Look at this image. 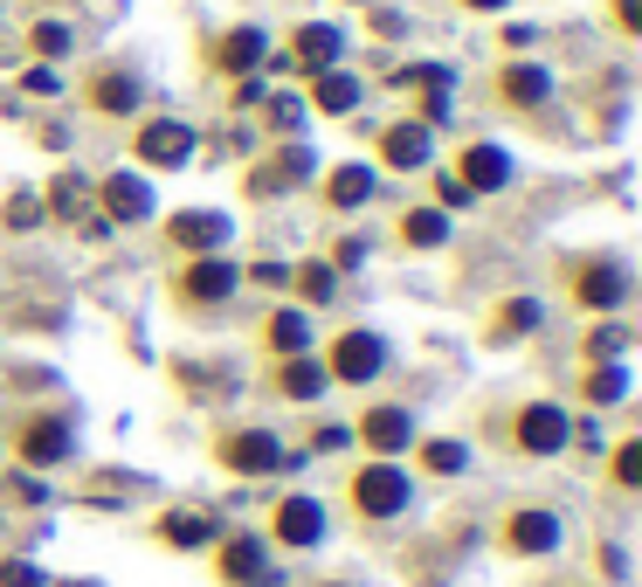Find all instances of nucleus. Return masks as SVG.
<instances>
[{"label": "nucleus", "mask_w": 642, "mask_h": 587, "mask_svg": "<svg viewBox=\"0 0 642 587\" xmlns=\"http://www.w3.org/2000/svg\"><path fill=\"white\" fill-rule=\"evenodd\" d=\"M407 498H415V483H407V470L388 464V456L352 477V504H359L367 519H394V512H407Z\"/></svg>", "instance_id": "nucleus-1"}, {"label": "nucleus", "mask_w": 642, "mask_h": 587, "mask_svg": "<svg viewBox=\"0 0 642 587\" xmlns=\"http://www.w3.org/2000/svg\"><path fill=\"white\" fill-rule=\"evenodd\" d=\"M221 464L236 470V477H270V470L297 464V456H284V443H276L270 428H236V436L221 443Z\"/></svg>", "instance_id": "nucleus-2"}, {"label": "nucleus", "mask_w": 642, "mask_h": 587, "mask_svg": "<svg viewBox=\"0 0 642 587\" xmlns=\"http://www.w3.org/2000/svg\"><path fill=\"white\" fill-rule=\"evenodd\" d=\"M380 367H388V339H380V331H346V339L331 346V360H325V373L352 380V388H367Z\"/></svg>", "instance_id": "nucleus-3"}, {"label": "nucleus", "mask_w": 642, "mask_h": 587, "mask_svg": "<svg viewBox=\"0 0 642 587\" xmlns=\"http://www.w3.org/2000/svg\"><path fill=\"white\" fill-rule=\"evenodd\" d=\"M221 580L228 587H276V567H270V546L255 532H236L221 546Z\"/></svg>", "instance_id": "nucleus-4"}, {"label": "nucleus", "mask_w": 642, "mask_h": 587, "mask_svg": "<svg viewBox=\"0 0 642 587\" xmlns=\"http://www.w3.org/2000/svg\"><path fill=\"white\" fill-rule=\"evenodd\" d=\"M139 160L145 166H187L194 160V124H179V118H152V124H139Z\"/></svg>", "instance_id": "nucleus-5"}, {"label": "nucleus", "mask_w": 642, "mask_h": 587, "mask_svg": "<svg viewBox=\"0 0 642 587\" xmlns=\"http://www.w3.org/2000/svg\"><path fill=\"white\" fill-rule=\"evenodd\" d=\"M166 236L187 249V257H215V249L228 242V215H221V208H179V215L166 221Z\"/></svg>", "instance_id": "nucleus-6"}, {"label": "nucleus", "mask_w": 642, "mask_h": 587, "mask_svg": "<svg viewBox=\"0 0 642 587\" xmlns=\"http://www.w3.org/2000/svg\"><path fill=\"white\" fill-rule=\"evenodd\" d=\"M567 415H559V407L553 401H532L525 407V415H519V449L525 456H559V449H567Z\"/></svg>", "instance_id": "nucleus-7"}, {"label": "nucleus", "mask_w": 642, "mask_h": 587, "mask_svg": "<svg viewBox=\"0 0 642 587\" xmlns=\"http://www.w3.org/2000/svg\"><path fill=\"white\" fill-rule=\"evenodd\" d=\"M574 297L587 304V312H622L629 304V270L622 263H587L574 276Z\"/></svg>", "instance_id": "nucleus-8"}, {"label": "nucleus", "mask_w": 642, "mask_h": 587, "mask_svg": "<svg viewBox=\"0 0 642 587\" xmlns=\"http://www.w3.org/2000/svg\"><path fill=\"white\" fill-rule=\"evenodd\" d=\"M312 166H318V152H312V145H284L270 166H255V173H249V194H284V187H297V181H312Z\"/></svg>", "instance_id": "nucleus-9"}, {"label": "nucleus", "mask_w": 642, "mask_h": 587, "mask_svg": "<svg viewBox=\"0 0 642 587\" xmlns=\"http://www.w3.org/2000/svg\"><path fill=\"white\" fill-rule=\"evenodd\" d=\"M97 194H105V215L111 221H145L152 215V181H139V173H105Z\"/></svg>", "instance_id": "nucleus-10"}, {"label": "nucleus", "mask_w": 642, "mask_h": 587, "mask_svg": "<svg viewBox=\"0 0 642 587\" xmlns=\"http://www.w3.org/2000/svg\"><path fill=\"white\" fill-rule=\"evenodd\" d=\"M76 443H69V422H56V415H42V422H29L21 428V464L29 470H48V464H63Z\"/></svg>", "instance_id": "nucleus-11"}, {"label": "nucleus", "mask_w": 642, "mask_h": 587, "mask_svg": "<svg viewBox=\"0 0 642 587\" xmlns=\"http://www.w3.org/2000/svg\"><path fill=\"white\" fill-rule=\"evenodd\" d=\"M428 152H435V132H428L422 118H407V124H388V139H380V160H388V166H401V173L428 166Z\"/></svg>", "instance_id": "nucleus-12"}, {"label": "nucleus", "mask_w": 642, "mask_h": 587, "mask_svg": "<svg viewBox=\"0 0 642 587\" xmlns=\"http://www.w3.org/2000/svg\"><path fill=\"white\" fill-rule=\"evenodd\" d=\"M276 540L284 546H318L325 540V504L318 498H284L276 504Z\"/></svg>", "instance_id": "nucleus-13"}, {"label": "nucleus", "mask_w": 642, "mask_h": 587, "mask_svg": "<svg viewBox=\"0 0 642 587\" xmlns=\"http://www.w3.org/2000/svg\"><path fill=\"white\" fill-rule=\"evenodd\" d=\"M456 181H464L470 194H498V187L511 181V152H504V145H470L464 166H456Z\"/></svg>", "instance_id": "nucleus-14"}, {"label": "nucleus", "mask_w": 642, "mask_h": 587, "mask_svg": "<svg viewBox=\"0 0 642 587\" xmlns=\"http://www.w3.org/2000/svg\"><path fill=\"white\" fill-rule=\"evenodd\" d=\"M359 436H367L373 456H401L407 443H415V422H407V407H373V415L359 422Z\"/></svg>", "instance_id": "nucleus-15"}, {"label": "nucleus", "mask_w": 642, "mask_h": 587, "mask_svg": "<svg viewBox=\"0 0 642 587\" xmlns=\"http://www.w3.org/2000/svg\"><path fill=\"white\" fill-rule=\"evenodd\" d=\"M339 48H346V35L339 29H331V21H304V29H297V42H291V56H297V69H331V63H339Z\"/></svg>", "instance_id": "nucleus-16"}, {"label": "nucleus", "mask_w": 642, "mask_h": 587, "mask_svg": "<svg viewBox=\"0 0 642 587\" xmlns=\"http://www.w3.org/2000/svg\"><path fill=\"white\" fill-rule=\"evenodd\" d=\"M179 291H187V304H221L228 291H236V270H228L221 257H194L187 276H179Z\"/></svg>", "instance_id": "nucleus-17"}, {"label": "nucleus", "mask_w": 642, "mask_h": 587, "mask_svg": "<svg viewBox=\"0 0 642 587\" xmlns=\"http://www.w3.org/2000/svg\"><path fill=\"white\" fill-rule=\"evenodd\" d=\"M90 105L111 111V118H132V111L145 105V90H139L132 69H111V76H97V84H90Z\"/></svg>", "instance_id": "nucleus-18"}, {"label": "nucleus", "mask_w": 642, "mask_h": 587, "mask_svg": "<svg viewBox=\"0 0 642 587\" xmlns=\"http://www.w3.org/2000/svg\"><path fill=\"white\" fill-rule=\"evenodd\" d=\"M312 105H318L325 118H346V111H359V76H352V69H318Z\"/></svg>", "instance_id": "nucleus-19"}, {"label": "nucleus", "mask_w": 642, "mask_h": 587, "mask_svg": "<svg viewBox=\"0 0 642 587\" xmlns=\"http://www.w3.org/2000/svg\"><path fill=\"white\" fill-rule=\"evenodd\" d=\"M263 56H270V35H263V29H236V35L221 42L215 63H221L228 76H249V69H263Z\"/></svg>", "instance_id": "nucleus-20"}, {"label": "nucleus", "mask_w": 642, "mask_h": 587, "mask_svg": "<svg viewBox=\"0 0 642 587\" xmlns=\"http://www.w3.org/2000/svg\"><path fill=\"white\" fill-rule=\"evenodd\" d=\"M519 553H553L559 546V519L553 512H511V532H504Z\"/></svg>", "instance_id": "nucleus-21"}, {"label": "nucleus", "mask_w": 642, "mask_h": 587, "mask_svg": "<svg viewBox=\"0 0 642 587\" xmlns=\"http://www.w3.org/2000/svg\"><path fill=\"white\" fill-rule=\"evenodd\" d=\"M504 97H511L519 111L546 105V97H553V69H538V63H511V69H504Z\"/></svg>", "instance_id": "nucleus-22"}, {"label": "nucleus", "mask_w": 642, "mask_h": 587, "mask_svg": "<svg viewBox=\"0 0 642 587\" xmlns=\"http://www.w3.org/2000/svg\"><path fill=\"white\" fill-rule=\"evenodd\" d=\"M373 166H331L325 173V200L331 208H359V200H373Z\"/></svg>", "instance_id": "nucleus-23"}, {"label": "nucleus", "mask_w": 642, "mask_h": 587, "mask_svg": "<svg viewBox=\"0 0 642 587\" xmlns=\"http://www.w3.org/2000/svg\"><path fill=\"white\" fill-rule=\"evenodd\" d=\"M276 388H284L291 401H318L331 388V373L312 360V352H297V360H284V373H276Z\"/></svg>", "instance_id": "nucleus-24"}, {"label": "nucleus", "mask_w": 642, "mask_h": 587, "mask_svg": "<svg viewBox=\"0 0 642 587\" xmlns=\"http://www.w3.org/2000/svg\"><path fill=\"white\" fill-rule=\"evenodd\" d=\"M215 532H221L215 512H173V519L160 525V540H166V546H208Z\"/></svg>", "instance_id": "nucleus-25"}, {"label": "nucleus", "mask_w": 642, "mask_h": 587, "mask_svg": "<svg viewBox=\"0 0 642 587\" xmlns=\"http://www.w3.org/2000/svg\"><path fill=\"white\" fill-rule=\"evenodd\" d=\"M42 208H56V215H69V221H84V215H90V181H84V173H56V187H48Z\"/></svg>", "instance_id": "nucleus-26"}, {"label": "nucleus", "mask_w": 642, "mask_h": 587, "mask_svg": "<svg viewBox=\"0 0 642 587\" xmlns=\"http://www.w3.org/2000/svg\"><path fill=\"white\" fill-rule=\"evenodd\" d=\"M270 346L284 352V360L312 352V318H304V312H276V318H270Z\"/></svg>", "instance_id": "nucleus-27"}, {"label": "nucleus", "mask_w": 642, "mask_h": 587, "mask_svg": "<svg viewBox=\"0 0 642 587\" xmlns=\"http://www.w3.org/2000/svg\"><path fill=\"white\" fill-rule=\"evenodd\" d=\"M401 236L415 242V249H443V242H449V215H443V208H415V215L401 221Z\"/></svg>", "instance_id": "nucleus-28"}, {"label": "nucleus", "mask_w": 642, "mask_h": 587, "mask_svg": "<svg viewBox=\"0 0 642 587\" xmlns=\"http://www.w3.org/2000/svg\"><path fill=\"white\" fill-rule=\"evenodd\" d=\"M291 284H297L304 304H331V297H339V270H331V263H304Z\"/></svg>", "instance_id": "nucleus-29"}, {"label": "nucleus", "mask_w": 642, "mask_h": 587, "mask_svg": "<svg viewBox=\"0 0 642 587\" xmlns=\"http://www.w3.org/2000/svg\"><path fill=\"white\" fill-rule=\"evenodd\" d=\"M629 394V367H595V373H587V401H595V407H614V401H622Z\"/></svg>", "instance_id": "nucleus-30"}, {"label": "nucleus", "mask_w": 642, "mask_h": 587, "mask_svg": "<svg viewBox=\"0 0 642 587\" xmlns=\"http://www.w3.org/2000/svg\"><path fill=\"white\" fill-rule=\"evenodd\" d=\"M422 464H428L435 477H456V470L470 464V449H464V443H422Z\"/></svg>", "instance_id": "nucleus-31"}, {"label": "nucleus", "mask_w": 642, "mask_h": 587, "mask_svg": "<svg viewBox=\"0 0 642 587\" xmlns=\"http://www.w3.org/2000/svg\"><path fill=\"white\" fill-rule=\"evenodd\" d=\"M42 221H48V208H42L35 194H14L8 200V228H14V236H29V228H42Z\"/></svg>", "instance_id": "nucleus-32"}, {"label": "nucleus", "mask_w": 642, "mask_h": 587, "mask_svg": "<svg viewBox=\"0 0 642 587\" xmlns=\"http://www.w3.org/2000/svg\"><path fill=\"white\" fill-rule=\"evenodd\" d=\"M587 352H595L601 367H608V360H622V352H629V331H622V325H601L595 339H587Z\"/></svg>", "instance_id": "nucleus-33"}, {"label": "nucleus", "mask_w": 642, "mask_h": 587, "mask_svg": "<svg viewBox=\"0 0 642 587\" xmlns=\"http://www.w3.org/2000/svg\"><path fill=\"white\" fill-rule=\"evenodd\" d=\"M538 318H546V312H538V297H511L504 304V331H538Z\"/></svg>", "instance_id": "nucleus-34"}, {"label": "nucleus", "mask_w": 642, "mask_h": 587, "mask_svg": "<svg viewBox=\"0 0 642 587\" xmlns=\"http://www.w3.org/2000/svg\"><path fill=\"white\" fill-rule=\"evenodd\" d=\"M614 483H622V491H635V483H642V443L614 449Z\"/></svg>", "instance_id": "nucleus-35"}, {"label": "nucleus", "mask_w": 642, "mask_h": 587, "mask_svg": "<svg viewBox=\"0 0 642 587\" xmlns=\"http://www.w3.org/2000/svg\"><path fill=\"white\" fill-rule=\"evenodd\" d=\"M270 124H276V132H304V105H297V97H270Z\"/></svg>", "instance_id": "nucleus-36"}, {"label": "nucleus", "mask_w": 642, "mask_h": 587, "mask_svg": "<svg viewBox=\"0 0 642 587\" xmlns=\"http://www.w3.org/2000/svg\"><path fill=\"white\" fill-rule=\"evenodd\" d=\"M470 200H477V194L456 181V173H443V181H435V208H443V215H449V208H470Z\"/></svg>", "instance_id": "nucleus-37"}, {"label": "nucleus", "mask_w": 642, "mask_h": 587, "mask_svg": "<svg viewBox=\"0 0 642 587\" xmlns=\"http://www.w3.org/2000/svg\"><path fill=\"white\" fill-rule=\"evenodd\" d=\"M35 48H42V56H63V48H69V29H63V21H35Z\"/></svg>", "instance_id": "nucleus-38"}, {"label": "nucleus", "mask_w": 642, "mask_h": 587, "mask_svg": "<svg viewBox=\"0 0 642 587\" xmlns=\"http://www.w3.org/2000/svg\"><path fill=\"white\" fill-rule=\"evenodd\" d=\"M0 587H42V567L35 559H8V567H0Z\"/></svg>", "instance_id": "nucleus-39"}, {"label": "nucleus", "mask_w": 642, "mask_h": 587, "mask_svg": "<svg viewBox=\"0 0 642 587\" xmlns=\"http://www.w3.org/2000/svg\"><path fill=\"white\" fill-rule=\"evenodd\" d=\"M21 90H29V97H56L63 76H56V69H29V76H21Z\"/></svg>", "instance_id": "nucleus-40"}, {"label": "nucleus", "mask_w": 642, "mask_h": 587, "mask_svg": "<svg viewBox=\"0 0 642 587\" xmlns=\"http://www.w3.org/2000/svg\"><path fill=\"white\" fill-rule=\"evenodd\" d=\"M614 29H622V35H642V0H614Z\"/></svg>", "instance_id": "nucleus-41"}, {"label": "nucleus", "mask_w": 642, "mask_h": 587, "mask_svg": "<svg viewBox=\"0 0 642 587\" xmlns=\"http://www.w3.org/2000/svg\"><path fill=\"white\" fill-rule=\"evenodd\" d=\"M359 263H367V242L346 236V242H339V263H331V270H359Z\"/></svg>", "instance_id": "nucleus-42"}, {"label": "nucleus", "mask_w": 642, "mask_h": 587, "mask_svg": "<svg viewBox=\"0 0 642 587\" xmlns=\"http://www.w3.org/2000/svg\"><path fill=\"white\" fill-rule=\"evenodd\" d=\"M8 491H14V498H35V504L48 498V491H42V477H8Z\"/></svg>", "instance_id": "nucleus-43"}, {"label": "nucleus", "mask_w": 642, "mask_h": 587, "mask_svg": "<svg viewBox=\"0 0 642 587\" xmlns=\"http://www.w3.org/2000/svg\"><path fill=\"white\" fill-rule=\"evenodd\" d=\"M464 8H477V14H498V8H511V0H464Z\"/></svg>", "instance_id": "nucleus-44"}]
</instances>
